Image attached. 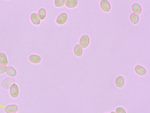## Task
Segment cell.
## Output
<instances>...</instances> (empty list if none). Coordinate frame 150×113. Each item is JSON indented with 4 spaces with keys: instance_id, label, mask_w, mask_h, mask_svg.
I'll list each match as a JSON object with an SVG mask.
<instances>
[{
    "instance_id": "18",
    "label": "cell",
    "mask_w": 150,
    "mask_h": 113,
    "mask_svg": "<svg viewBox=\"0 0 150 113\" xmlns=\"http://www.w3.org/2000/svg\"><path fill=\"white\" fill-rule=\"evenodd\" d=\"M65 2V0H56L55 1V5L57 7H60L64 5Z\"/></svg>"
},
{
    "instance_id": "7",
    "label": "cell",
    "mask_w": 150,
    "mask_h": 113,
    "mask_svg": "<svg viewBox=\"0 0 150 113\" xmlns=\"http://www.w3.org/2000/svg\"><path fill=\"white\" fill-rule=\"evenodd\" d=\"M29 60L31 62L35 64L39 63L41 61V57L39 55H32L29 57Z\"/></svg>"
},
{
    "instance_id": "16",
    "label": "cell",
    "mask_w": 150,
    "mask_h": 113,
    "mask_svg": "<svg viewBox=\"0 0 150 113\" xmlns=\"http://www.w3.org/2000/svg\"><path fill=\"white\" fill-rule=\"evenodd\" d=\"M130 19L132 23L134 24H136L139 21V17L137 14L135 13H133L131 15Z\"/></svg>"
},
{
    "instance_id": "5",
    "label": "cell",
    "mask_w": 150,
    "mask_h": 113,
    "mask_svg": "<svg viewBox=\"0 0 150 113\" xmlns=\"http://www.w3.org/2000/svg\"><path fill=\"white\" fill-rule=\"evenodd\" d=\"M100 6L102 9L104 11L108 12L111 9L110 4L109 2L106 0H103L100 3Z\"/></svg>"
},
{
    "instance_id": "15",
    "label": "cell",
    "mask_w": 150,
    "mask_h": 113,
    "mask_svg": "<svg viewBox=\"0 0 150 113\" xmlns=\"http://www.w3.org/2000/svg\"><path fill=\"white\" fill-rule=\"evenodd\" d=\"M132 8L134 12L138 14H139L142 11V8L141 6L137 3L134 4L132 6Z\"/></svg>"
},
{
    "instance_id": "2",
    "label": "cell",
    "mask_w": 150,
    "mask_h": 113,
    "mask_svg": "<svg viewBox=\"0 0 150 113\" xmlns=\"http://www.w3.org/2000/svg\"><path fill=\"white\" fill-rule=\"evenodd\" d=\"M14 83V79L12 77H10L4 80L2 82V86L4 88L8 89L10 88Z\"/></svg>"
},
{
    "instance_id": "1",
    "label": "cell",
    "mask_w": 150,
    "mask_h": 113,
    "mask_svg": "<svg viewBox=\"0 0 150 113\" xmlns=\"http://www.w3.org/2000/svg\"><path fill=\"white\" fill-rule=\"evenodd\" d=\"M10 92L11 96L13 98H16L18 96L19 88L17 84H14L11 86L10 88Z\"/></svg>"
},
{
    "instance_id": "14",
    "label": "cell",
    "mask_w": 150,
    "mask_h": 113,
    "mask_svg": "<svg viewBox=\"0 0 150 113\" xmlns=\"http://www.w3.org/2000/svg\"><path fill=\"white\" fill-rule=\"evenodd\" d=\"M124 77L122 76L118 77L116 79V85L118 87L122 88L124 85Z\"/></svg>"
},
{
    "instance_id": "21",
    "label": "cell",
    "mask_w": 150,
    "mask_h": 113,
    "mask_svg": "<svg viewBox=\"0 0 150 113\" xmlns=\"http://www.w3.org/2000/svg\"><path fill=\"white\" fill-rule=\"evenodd\" d=\"M111 113H116V112H111Z\"/></svg>"
},
{
    "instance_id": "12",
    "label": "cell",
    "mask_w": 150,
    "mask_h": 113,
    "mask_svg": "<svg viewBox=\"0 0 150 113\" xmlns=\"http://www.w3.org/2000/svg\"><path fill=\"white\" fill-rule=\"evenodd\" d=\"M82 49L79 44H77L75 46L74 49V52L76 55L78 57L81 56L82 55Z\"/></svg>"
},
{
    "instance_id": "23",
    "label": "cell",
    "mask_w": 150,
    "mask_h": 113,
    "mask_svg": "<svg viewBox=\"0 0 150 113\" xmlns=\"http://www.w3.org/2000/svg\"></svg>"
},
{
    "instance_id": "17",
    "label": "cell",
    "mask_w": 150,
    "mask_h": 113,
    "mask_svg": "<svg viewBox=\"0 0 150 113\" xmlns=\"http://www.w3.org/2000/svg\"><path fill=\"white\" fill-rule=\"evenodd\" d=\"M46 11L45 9H40L38 12V15L40 19L43 20L45 18L46 16Z\"/></svg>"
},
{
    "instance_id": "8",
    "label": "cell",
    "mask_w": 150,
    "mask_h": 113,
    "mask_svg": "<svg viewBox=\"0 0 150 113\" xmlns=\"http://www.w3.org/2000/svg\"><path fill=\"white\" fill-rule=\"evenodd\" d=\"M31 18L32 23L35 25H38L40 24L41 21L37 13H33L31 15Z\"/></svg>"
},
{
    "instance_id": "6",
    "label": "cell",
    "mask_w": 150,
    "mask_h": 113,
    "mask_svg": "<svg viewBox=\"0 0 150 113\" xmlns=\"http://www.w3.org/2000/svg\"><path fill=\"white\" fill-rule=\"evenodd\" d=\"M18 109V108L16 105H10L7 106L5 108V111L7 113H12L17 112Z\"/></svg>"
},
{
    "instance_id": "11",
    "label": "cell",
    "mask_w": 150,
    "mask_h": 113,
    "mask_svg": "<svg viewBox=\"0 0 150 113\" xmlns=\"http://www.w3.org/2000/svg\"><path fill=\"white\" fill-rule=\"evenodd\" d=\"M78 2L75 0H69L66 1L65 5L67 7L70 8H74L77 5Z\"/></svg>"
},
{
    "instance_id": "19",
    "label": "cell",
    "mask_w": 150,
    "mask_h": 113,
    "mask_svg": "<svg viewBox=\"0 0 150 113\" xmlns=\"http://www.w3.org/2000/svg\"><path fill=\"white\" fill-rule=\"evenodd\" d=\"M7 67L5 65H0V74H3L6 71Z\"/></svg>"
},
{
    "instance_id": "22",
    "label": "cell",
    "mask_w": 150,
    "mask_h": 113,
    "mask_svg": "<svg viewBox=\"0 0 150 113\" xmlns=\"http://www.w3.org/2000/svg\"><path fill=\"white\" fill-rule=\"evenodd\" d=\"M17 113L15 112H13V113Z\"/></svg>"
},
{
    "instance_id": "3",
    "label": "cell",
    "mask_w": 150,
    "mask_h": 113,
    "mask_svg": "<svg viewBox=\"0 0 150 113\" xmlns=\"http://www.w3.org/2000/svg\"><path fill=\"white\" fill-rule=\"evenodd\" d=\"M89 43V37L87 35H84L81 38L80 40V45L83 48L88 46Z\"/></svg>"
},
{
    "instance_id": "4",
    "label": "cell",
    "mask_w": 150,
    "mask_h": 113,
    "mask_svg": "<svg viewBox=\"0 0 150 113\" xmlns=\"http://www.w3.org/2000/svg\"><path fill=\"white\" fill-rule=\"evenodd\" d=\"M68 16L66 13H62L58 17L56 20L57 23L59 25H62L66 23Z\"/></svg>"
},
{
    "instance_id": "9",
    "label": "cell",
    "mask_w": 150,
    "mask_h": 113,
    "mask_svg": "<svg viewBox=\"0 0 150 113\" xmlns=\"http://www.w3.org/2000/svg\"><path fill=\"white\" fill-rule=\"evenodd\" d=\"M135 70L138 74L140 75H144L146 74V71L145 69L140 65L136 66Z\"/></svg>"
},
{
    "instance_id": "13",
    "label": "cell",
    "mask_w": 150,
    "mask_h": 113,
    "mask_svg": "<svg viewBox=\"0 0 150 113\" xmlns=\"http://www.w3.org/2000/svg\"><path fill=\"white\" fill-rule=\"evenodd\" d=\"M0 64L2 65H6L8 64L7 57L5 54L2 53L0 54Z\"/></svg>"
},
{
    "instance_id": "20",
    "label": "cell",
    "mask_w": 150,
    "mask_h": 113,
    "mask_svg": "<svg viewBox=\"0 0 150 113\" xmlns=\"http://www.w3.org/2000/svg\"><path fill=\"white\" fill-rule=\"evenodd\" d=\"M116 113H126L125 110L122 108L119 107L116 109Z\"/></svg>"
},
{
    "instance_id": "10",
    "label": "cell",
    "mask_w": 150,
    "mask_h": 113,
    "mask_svg": "<svg viewBox=\"0 0 150 113\" xmlns=\"http://www.w3.org/2000/svg\"><path fill=\"white\" fill-rule=\"evenodd\" d=\"M6 74L9 76L12 77H15L17 75V72L15 69L11 66H9L6 70Z\"/></svg>"
}]
</instances>
